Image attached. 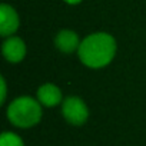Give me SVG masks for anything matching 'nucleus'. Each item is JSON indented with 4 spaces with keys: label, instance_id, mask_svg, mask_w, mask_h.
I'll return each instance as SVG.
<instances>
[{
    "label": "nucleus",
    "instance_id": "f257e3e1",
    "mask_svg": "<svg viewBox=\"0 0 146 146\" xmlns=\"http://www.w3.org/2000/svg\"><path fill=\"white\" fill-rule=\"evenodd\" d=\"M116 50V40L110 33L95 32L82 40L78 56L85 66L90 69H102L115 59Z\"/></svg>",
    "mask_w": 146,
    "mask_h": 146
},
{
    "label": "nucleus",
    "instance_id": "f03ea898",
    "mask_svg": "<svg viewBox=\"0 0 146 146\" xmlns=\"http://www.w3.org/2000/svg\"><path fill=\"white\" fill-rule=\"evenodd\" d=\"M7 120L19 129H30L36 126L43 116V106L32 96H20L12 100L6 110Z\"/></svg>",
    "mask_w": 146,
    "mask_h": 146
},
{
    "label": "nucleus",
    "instance_id": "7ed1b4c3",
    "mask_svg": "<svg viewBox=\"0 0 146 146\" xmlns=\"http://www.w3.org/2000/svg\"><path fill=\"white\" fill-rule=\"evenodd\" d=\"M62 115L73 126H82L89 119V108L79 96H69L62 102Z\"/></svg>",
    "mask_w": 146,
    "mask_h": 146
},
{
    "label": "nucleus",
    "instance_id": "20e7f679",
    "mask_svg": "<svg viewBox=\"0 0 146 146\" xmlns=\"http://www.w3.org/2000/svg\"><path fill=\"white\" fill-rule=\"evenodd\" d=\"M19 26H20V19L16 9L7 3H3L0 6V35L5 39L15 36Z\"/></svg>",
    "mask_w": 146,
    "mask_h": 146
},
{
    "label": "nucleus",
    "instance_id": "39448f33",
    "mask_svg": "<svg viewBox=\"0 0 146 146\" xmlns=\"http://www.w3.org/2000/svg\"><path fill=\"white\" fill-rule=\"evenodd\" d=\"M26 43L22 37L19 36H10L6 37L3 44H2V53L3 57L9 63H20L26 57Z\"/></svg>",
    "mask_w": 146,
    "mask_h": 146
},
{
    "label": "nucleus",
    "instance_id": "423d86ee",
    "mask_svg": "<svg viewBox=\"0 0 146 146\" xmlns=\"http://www.w3.org/2000/svg\"><path fill=\"white\" fill-rule=\"evenodd\" d=\"M36 99L40 102V105L43 108H54L57 105H62V102H63V96H62L60 88L53 85V83L42 85L37 89Z\"/></svg>",
    "mask_w": 146,
    "mask_h": 146
},
{
    "label": "nucleus",
    "instance_id": "0eeeda50",
    "mask_svg": "<svg viewBox=\"0 0 146 146\" xmlns=\"http://www.w3.org/2000/svg\"><path fill=\"white\" fill-rule=\"evenodd\" d=\"M82 40L79 39V35L75 30L70 29H63L60 30L56 37H54V46L59 49L62 53H73L78 52Z\"/></svg>",
    "mask_w": 146,
    "mask_h": 146
},
{
    "label": "nucleus",
    "instance_id": "6e6552de",
    "mask_svg": "<svg viewBox=\"0 0 146 146\" xmlns=\"http://www.w3.org/2000/svg\"><path fill=\"white\" fill-rule=\"evenodd\" d=\"M0 146H25V142L17 133L6 130L0 136Z\"/></svg>",
    "mask_w": 146,
    "mask_h": 146
},
{
    "label": "nucleus",
    "instance_id": "1a4fd4ad",
    "mask_svg": "<svg viewBox=\"0 0 146 146\" xmlns=\"http://www.w3.org/2000/svg\"><path fill=\"white\" fill-rule=\"evenodd\" d=\"M0 83H2V103L6 102V96H7V86H6V79L0 78Z\"/></svg>",
    "mask_w": 146,
    "mask_h": 146
},
{
    "label": "nucleus",
    "instance_id": "9d476101",
    "mask_svg": "<svg viewBox=\"0 0 146 146\" xmlns=\"http://www.w3.org/2000/svg\"><path fill=\"white\" fill-rule=\"evenodd\" d=\"M63 2H64V3H67V5H73V6H75V5L82 3L83 0H63Z\"/></svg>",
    "mask_w": 146,
    "mask_h": 146
}]
</instances>
